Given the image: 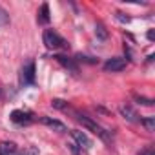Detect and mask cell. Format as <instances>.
Returning <instances> with one entry per match:
<instances>
[{"instance_id":"1","label":"cell","mask_w":155,"mask_h":155,"mask_svg":"<svg viewBox=\"0 0 155 155\" xmlns=\"http://www.w3.org/2000/svg\"><path fill=\"white\" fill-rule=\"evenodd\" d=\"M68 113H71L73 115V119L77 120V122H81L82 124V128H86V130H90V131H93L101 140H104L106 144H111V131H108V130H104L99 122H95L91 117H88V115H84V113H81V111H77V110H68Z\"/></svg>"},{"instance_id":"2","label":"cell","mask_w":155,"mask_h":155,"mask_svg":"<svg viewBox=\"0 0 155 155\" xmlns=\"http://www.w3.org/2000/svg\"><path fill=\"white\" fill-rule=\"evenodd\" d=\"M42 42H44V46H46L48 49H51V51L69 49V42H68L64 37H60L55 29H46V31L42 33Z\"/></svg>"},{"instance_id":"3","label":"cell","mask_w":155,"mask_h":155,"mask_svg":"<svg viewBox=\"0 0 155 155\" xmlns=\"http://www.w3.org/2000/svg\"><path fill=\"white\" fill-rule=\"evenodd\" d=\"M35 84V60H28L20 69V86L28 88Z\"/></svg>"},{"instance_id":"4","label":"cell","mask_w":155,"mask_h":155,"mask_svg":"<svg viewBox=\"0 0 155 155\" xmlns=\"http://www.w3.org/2000/svg\"><path fill=\"white\" fill-rule=\"evenodd\" d=\"M9 119H11V122L17 124V126H29V124L35 120L33 113H31V111H24V110H13L11 115H9Z\"/></svg>"},{"instance_id":"5","label":"cell","mask_w":155,"mask_h":155,"mask_svg":"<svg viewBox=\"0 0 155 155\" xmlns=\"http://www.w3.org/2000/svg\"><path fill=\"white\" fill-rule=\"evenodd\" d=\"M126 58H120V57H113V58H108L106 62H104V71H111V73H119V71H122L124 68H126Z\"/></svg>"},{"instance_id":"6","label":"cell","mask_w":155,"mask_h":155,"mask_svg":"<svg viewBox=\"0 0 155 155\" xmlns=\"http://www.w3.org/2000/svg\"><path fill=\"white\" fill-rule=\"evenodd\" d=\"M55 60L60 64V66H64L66 69H69L71 73H79V66H77V62H75V58H71V57H68V55H62V53H57L55 55Z\"/></svg>"},{"instance_id":"7","label":"cell","mask_w":155,"mask_h":155,"mask_svg":"<svg viewBox=\"0 0 155 155\" xmlns=\"http://www.w3.org/2000/svg\"><path fill=\"white\" fill-rule=\"evenodd\" d=\"M71 137L75 139V144L79 146L81 150L84 148V150H90L91 148V140H90V137L84 133V131H81V130H71Z\"/></svg>"},{"instance_id":"8","label":"cell","mask_w":155,"mask_h":155,"mask_svg":"<svg viewBox=\"0 0 155 155\" xmlns=\"http://www.w3.org/2000/svg\"><path fill=\"white\" fill-rule=\"evenodd\" d=\"M119 111H120V115H122L126 120H130V122H133V124L140 122V117L137 115V111H135L131 106H128V104H122V106L119 108Z\"/></svg>"},{"instance_id":"9","label":"cell","mask_w":155,"mask_h":155,"mask_svg":"<svg viewBox=\"0 0 155 155\" xmlns=\"http://www.w3.org/2000/svg\"><path fill=\"white\" fill-rule=\"evenodd\" d=\"M40 122H42V124H46L48 128L55 130V131H60V133L68 130L64 122H60V120H57V119H51V117H48V115H42V117H40Z\"/></svg>"},{"instance_id":"10","label":"cell","mask_w":155,"mask_h":155,"mask_svg":"<svg viewBox=\"0 0 155 155\" xmlns=\"http://www.w3.org/2000/svg\"><path fill=\"white\" fill-rule=\"evenodd\" d=\"M49 20H51V17H49V6H48V2H44L40 6L38 15H37V22L42 24V26H46V24H49Z\"/></svg>"},{"instance_id":"11","label":"cell","mask_w":155,"mask_h":155,"mask_svg":"<svg viewBox=\"0 0 155 155\" xmlns=\"http://www.w3.org/2000/svg\"><path fill=\"white\" fill-rule=\"evenodd\" d=\"M15 153H17V144L15 142H8V140L0 142V155H15Z\"/></svg>"},{"instance_id":"12","label":"cell","mask_w":155,"mask_h":155,"mask_svg":"<svg viewBox=\"0 0 155 155\" xmlns=\"http://www.w3.org/2000/svg\"><path fill=\"white\" fill-rule=\"evenodd\" d=\"M95 35H97L99 40H106L108 38V29L104 28V24H101V22L95 24Z\"/></svg>"},{"instance_id":"13","label":"cell","mask_w":155,"mask_h":155,"mask_svg":"<svg viewBox=\"0 0 155 155\" xmlns=\"http://www.w3.org/2000/svg\"><path fill=\"white\" fill-rule=\"evenodd\" d=\"M51 106L57 108V110H60V111H68L69 110V104L66 101H62V99H53L51 101Z\"/></svg>"},{"instance_id":"14","label":"cell","mask_w":155,"mask_h":155,"mask_svg":"<svg viewBox=\"0 0 155 155\" xmlns=\"http://www.w3.org/2000/svg\"><path fill=\"white\" fill-rule=\"evenodd\" d=\"M140 124L146 128V131H153L155 130V117H146V119H140Z\"/></svg>"},{"instance_id":"15","label":"cell","mask_w":155,"mask_h":155,"mask_svg":"<svg viewBox=\"0 0 155 155\" xmlns=\"http://www.w3.org/2000/svg\"><path fill=\"white\" fill-rule=\"evenodd\" d=\"M9 24V13L0 6V28H6Z\"/></svg>"},{"instance_id":"16","label":"cell","mask_w":155,"mask_h":155,"mask_svg":"<svg viewBox=\"0 0 155 155\" xmlns=\"http://www.w3.org/2000/svg\"><path fill=\"white\" fill-rule=\"evenodd\" d=\"M133 99L137 101V104H142V106H153V99H146V97H140L137 93H133Z\"/></svg>"},{"instance_id":"17","label":"cell","mask_w":155,"mask_h":155,"mask_svg":"<svg viewBox=\"0 0 155 155\" xmlns=\"http://www.w3.org/2000/svg\"><path fill=\"white\" fill-rule=\"evenodd\" d=\"M75 60H84V62H88V64H95V62H97V58H93V57H84V55H77Z\"/></svg>"},{"instance_id":"18","label":"cell","mask_w":155,"mask_h":155,"mask_svg":"<svg viewBox=\"0 0 155 155\" xmlns=\"http://www.w3.org/2000/svg\"><path fill=\"white\" fill-rule=\"evenodd\" d=\"M115 18H117V20H120V22H124V24H128V22L131 20V18H130V17H126L124 13H115Z\"/></svg>"},{"instance_id":"19","label":"cell","mask_w":155,"mask_h":155,"mask_svg":"<svg viewBox=\"0 0 155 155\" xmlns=\"http://www.w3.org/2000/svg\"><path fill=\"white\" fill-rule=\"evenodd\" d=\"M20 155H38V150L35 148V146H31V148H28V150H24Z\"/></svg>"},{"instance_id":"20","label":"cell","mask_w":155,"mask_h":155,"mask_svg":"<svg viewBox=\"0 0 155 155\" xmlns=\"http://www.w3.org/2000/svg\"><path fill=\"white\" fill-rule=\"evenodd\" d=\"M68 148L71 150V153H73V155H81V151H79V146H77L75 142H69V144H68Z\"/></svg>"},{"instance_id":"21","label":"cell","mask_w":155,"mask_h":155,"mask_svg":"<svg viewBox=\"0 0 155 155\" xmlns=\"http://www.w3.org/2000/svg\"><path fill=\"white\" fill-rule=\"evenodd\" d=\"M139 155H155V151H153V148H151V146H148V148H144Z\"/></svg>"},{"instance_id":"22","label":"cell","mask_w":155,"mask_h":155,"mask_svg":"<svg viewBox=\"0 0 155 155\" xmlns=\"http://www.w3.org/2000/svg\"><path fill=\"white\" fill-rule=\"evenodd\" d=\"M146 37H148V40H153V38H155V33H153V29H150Z\"/></svg>"},{"instance_id":"23","label":"cell","mask_w":155,"mask_h":155,"mask_svg":"<svg viewBox=\"0 0 155 155\" xmlns=\"http://www.w3.org/2000/svg\"><path fill=\"white\" fill-rule=\"evenodd\" d=\"M0 97H2V91H0Z\"/></svg>"}]
</instances>
